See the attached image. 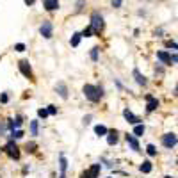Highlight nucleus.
I'll list each match as a JSON object with an SVG mask.
<instances>
[{
  "label": "nucleus",
  "mask_w": 178,
  "mask_h": 178,
  "mask_svg": "<svg viewBox=\"0 0 178 178\" xmlns=\"http://www.w3.org/2000/svg\"><path fill=\"white\" fill-rule=\"evenodd\" d=\"M166 46H168V48H173V50H178V43H175V41H168Z\"/></svg>",
  "instance_id": "27"
},
{
  "label": "nucleus",
  "mask_w": 178,
  "mask_h": 178,
  "mask_svg": "<svg viewBox=\"0 0 178 178\" xmlns=\"http://www.w3.org/2000/svg\"><path fill=\"white\" fill-rule=\"evenodd\" d=\"M94 132H96L98 136H107V132H109V130H107L104 125H96V126H94Z\"/></svg>",
  "instance_id": "21"
},
{
  "label": "nucleus",
  "mask_w": 178,
  "mask_h": 178,
  "mask_svg": "<svg viewBox=\"0 0 178 178\" xmlns=\"http://www.w3.org/2000/svg\"><path fill=\"white\" fill-rule=\"evenodd\" d=\"M171 63H178V53H173L171 55Z\"/></svg>",
  "instance_id": "33"
},
{
  "label": "nucleus",
  "mask_w": 178,
  "mask_h": 178,
  "mask_svg": "<svg viewBox=\"0 0 178 178\" xmlns=\"http://www.w3.org/2000/svg\"><path fill=\"white\" fill-rule=\"evenodd\" d=\"M146 151H148V155H150V157H155V155H157V148L153 146V144H148Z\"/></svg>",
  "instance_id": "23"
},
{
  "label": "nucleus",
  "mask_w": 178,
  "mask_h": 178,
  "mask_svg": "<svg viewBox=\"0 0 178 178\" xmlns=\"http://www.w3.org/2000/svg\"><path fill=\"white\" fill-rule=\"evenodd\" d=\"M55 91L59 93V96H61L63 100H68V87H66V84H64V82H57V85H55Z\"/></svg>",
  "instance_id": "9"
},
{
  "label": "nucleus",
  "mask_w": 178,
  "mask_h": 178,
  "mask_svg": "<svg viewBox=\"0 0 178 178\" xmlns=\"http://www.w3.org/2000/svg\"><path fill=\"white\" fill-rule=\"evenodd\" d=\"M5 151H7V155L11 158H20V151H18V146L14 144V139L5 144Z\"/></svg>",
  "instance_id": "6"
},
{
  "label": "nucleus",
  "mask_w": 178,
  "mask_h": 178,
  "mask_svg": "<svg viewBox=\"0 0 178 178\" xmlns=\"http://www.w3.org/2000/svg\"><path fill=\"white\" fill-rule=\"evenodd\" d=\"M164 178H173V176H164Z\"/></svg>",
  "instance_id": "39"
},
{
  "label": "nucleus",
  "mask_w": 178,
  "mask_h": 178,
  "mask_svg": "<svg viewBox=\"0 0 178 178\" xmlns=\"http://www.w3.org/2000/svg\"><path fill=\"white\" fill-rule=\"evenodd\" d=\"M80 178H91V176H89V173L85 171V173H82V176H80Z\"/></svg>",
  "instance_id": "37"
},
{
  "label": "nucleus",
  "mask_w": 178,
  "mask_h": 178,
  "mask_svg": "<svg viewBox=\"0 0 178 178\" xmlns=\"http://www.w3.org/2000/svg\"><path fill=\"white\" fill-rule=\"evenodd\" d=\"M112 5H114L116 9H118V7H121V0H112Z\"/></svg>",
  "instance_id": "32"
},
{
  "label": "nucleus",
  "mask_w": 178,
  "mask_h": 178,
  "mask_svg": "<svg viewBox=\"0 0 178 178\" xmlns=\"http://www.w3.org/2000/svg\"><path fill=\"white\" fill-rule=\"evenodd\" d=\"M39 32H41V36L45 39H50L53 34V25L52 21H43V25L39 27Z\"/></svg>",
  "instance_id": "3"
},
{
  "label": "nucleus",
  "mask_w": 178,
  "mask_h": 178,
  "mask_svg": "<svg viewBox=\"0 0 178 178\" xmlns=\"http://www.w3.org/2000/svg\"><path fill=\"white\" fill-rule=\"evenodd\" d=\"M139 169H141L143 173H150V171H151V162H150V160H144V162L139 166Z\"/></svg>",
  "instance_id": "19"
},
{
  "label": "nucleus",
  "mask_w": 178,
  "mask_h": 178,
  "mask_svg": "<svg viewBox=\"0 0 178 178\" xmlns=\"http://www.w3.org/2000/svg\"><path fill=\"white\" fill-rule=\"evenodd\" d=\"M134 77H136V82L139 85H146L148 84L146 77H144V75H141V71H139V70H134Z\"/></svg>",
  "instance_id": "13"
},
{
  "label": "nucleus",
  "mask_w": 178,
  "mask_h": 178,
  "mask_svg": "<svg viewBox=\"0 0 178 178\" xmlns=\"http://www.w3.org/2000/svg\"><path fill=\"white\" fill-rule=\"evenodd\" d=\"M80 39H82V34H80V32H75L73 36H71V39H70V43H71V46H78V43H80Z\"/></svg>",
  "instance_id": "17"
},
{
  "label": "nucleus",
  "mask_w": 178,
  "mask_h": 178,
  "mask_svg": "<svg viewBox=\"0 0 178 178\" xmlns=\"http://www.w3.org/2000/svg\"><path fill=\"white\" fill-rule=\"evenodd\" d=\"M59 160H61V178H66V169H68V160H66V157H64V155H61V157H59Z\"/></svg>",
  "instance_id": "16"
},
{
  "label": "nucleus",
  "mask_w": 178,
  "mask_h": 178,
  "mask_svg": "<svg viewBox=\"0 0 178 178\" xmlns=\"http://www.w3.org/2000/svg\"><path fill=\"white\" fill-rule=\"evenodd\" d=\"M23 137V132L21 130H13L11 132V139H21Z\"/></svg>",
  "instance_id": "25"
},
{
  "label": "nucleus",
  "mask_w": 178,
  "mask_h": 178,
  "mask_svg": "<svg viewBox=\"0 0 178 178\" xmlns=\"http://www.w3.org/2000/svg\"><path fill=\"white\" fill-rule=\"evenodd\" d=\"M34 148H36V144H34V143H31V144H27V150H29V151H34Z\"/></svg>",
  "instance_id": "34"
},
{
  "label": "nucleus",
  "mask_w": 178,
  "mask_h": 178,
  "mask_svg": "<svg viewBox=\"0 0 178 178\" xmlns=\"http://www.w3.org/2000/svg\"><path fill=\"white\" fill-rule=\"evenodd\" d=\"M178 143V136L176 134H166V136H162V144L166 148H175Z\"/></svg>",
  "instance_id": "5"
},
{
  "label": "nucleus",
  "mask_w": 178,
  "mask_h": 178,
  "mask_svg": "<svg viewBox=\"0 0 178 178\" xmlns=\"http://www.w3.org/2000/svg\"><path fill=\"white\" fill-rule=\"evenodd\" d=\"M48 114H57V109H55V105H48Z\"/></svg>",
  "instance_id": "29"
},
{
  "label": "nucleus",
  "mask_w": 178,
  "mask_h": 178,
  "mask_svg": "<svg viewBox=\"0 0 178 178\" xmlns=\"http://www.w3.org/2000/svg\"><path fill=\"white\" fill-rule=\"evenodd\" d=\"M38 116H39V118H43V119H45V118L48 116V109H39V111H38Z\"/></svg>",
  "instance_id": "26"
},
{
  "label": "nucleus",
  "mask_w": 178,
  "mask_h": 178,
  "mask_svg": "<svg viewBox=\"0 0 178 178\" xmlns=\"http://www.w3.org/2000/svg\"><path fill=\"white\" fill-rule=\"evenodd\" d=\"M125 139H126V143H128V146L132 148L134 151H141V150H139V143H137V139H136L134 134H126Z\"/></svg>",
  "instance_id": "8"
},
{
  "label": "nucleus",
  "mask_w": 178,
  "mask_h": 178,
  "mask_svg": "<svg viewBox=\"0 0 178 178\" xmlns=\"http://www.w3.org/2000/svg\"><path fill=\"white\" fill-rule=\"evenodd\" d=\"M100 169H102V166H100V164H94V166H91V168L87 169V173H89V176H91V178H98V175H100Z\"/></svg>",
  "instance_id": "14"
},
{
  "label": "nucleus",
  "mask_w": 178,
  "mask_h": 178,
  "mask_svg": "<svg viewBox=\"0 0 178 178\" xmlns=\"http://www.w3.org/2000/svg\"><path fill=\"white\" fill-rule=\"evenodd\" d=\"M14 50H16V52H25V45H23V43H18V45L14 46Z\"/></svg>",
  "instance_id": "28"
},
{
  "label": "nucleus",
  "mask_w": 178,
  "mask_h": 178,
  "mask_svg": "<svg viewBox=\"0 0 178 178\" xmlns=\"http://www.w3.org/2000/svg\"><path fill=\"white\" fill-rule=\"evenodd\" d=\"M107 143H109L111 146L118 143V132H116V130H111V132H107Z\"/></svg>",
  "instance_id": "15"
},
{
  "label": "nucleus",
  "mask_w": 178,
  "mask_h": 178,
  "mask_svg": "<svg viewBox=\"0 0 178 178\" xmlns=\"http://www.w3.org/2000/svg\"><path fill=\"white\" fill-rule=\"evenodd\" d=\"M84 94L89 102H100V98L104 96V87L102 85H91V84H85L84 85Z\"/></svg>",
  "instance_id": "1"
},
{
  "label": "nucleus",
  "mask_w": 178,
  "mask_h": 178,
  "mask_svg": "<svg viewBox=\"0 0 178 178\" xmlns=\"http://www.w3.org/2000/svg\"><path fill=\"white\" fill-rule=\"evenodd\" d=\"M146 102H148V105H146L148 112H153V111L158 107V100H157V98H153L151 94H146Z\"/></svg>",
  "instance_id": "7"
},
{
  "label": "nucleus",
  "mask_w": 178,
  "mask_h": 178,
  "mask_svg": "<svg viewBox=\"0 0 178 178\" xmlns=\"http://www.w3.org/2000/svg\"><path fill=\"white\" fill-rule=\"evenodd\" d=\"M123 116H125L126 121H128V123H132V125H137V123L141 121V119H139L137 116L132 114V111H128V109H125V111H123Z\"/></svg>",
  "instance_id": "10"
},
{
  "label": "nucleus",
  "mask_w": 178,
  "mask_h": 178,
  "mask_svg": "<svg viewBox=\"0 0 178 178\" xmlns=\"http://www.w3.org/2000/svg\"><path fill=\"white\" fill-rule=\"evenodd\" d=\"M98 52H100V48H98V46L91 48V61H93V63H96V61H98Z\"/></svg>",
  "instance_id": "22"
},
{
  "label": "nucleus",
  "mask_w": 178,
  "mask_h": 178,
  "mask_svg": "<svg viewBox=\"0 0 178 178\" xmlns=\"http://www.w3.org/2000/svg\"><path fill=\"white\" fill-rule=\"evenodd\" d=\"M45 9L46 11H55L59 9V0H45Z\"/></svg>",
  "instance_id": "12"
},
{
  "label": "nucleus",
  "mask_w": 178,
  "mask_h": 178,
  "mask_svg": "<svg viewBox=\"0 0 178 178\" xmlns=\"http://www.w3.org/2000/svg\"><path fill=\"white\" fill-rule=\"evenodd\" d=\"M84 2H85V0H78V2H77V11H80V9H82Z\"/></svg>",
  "instance_id": "31"
},
{
  "label": "nucleus",
  "mask_w": 178,
  "mask_h": 178,
  "mask_svg": "<svg viewBox=\"0 0 178 178\" xmlns=\"http://www.w3.org/2000/svg\"><path fill=\"white\" fill-rule=\"evenodd\" d=\"M7 100H9V96H7L5 93L0 94V102H2V104H7Z\"/></svg>",
  "instance_id": "30"
},
{
  "label": "nucleus",
  "mask_w": 178,
  "mask_h": 178,
  "mask_svg": "<svg viewBox=\"0 0 178 178\" xmlns=\"http://www.w3.org/2000/svg\"><path fill=\"white\" fill-rule=\"evenodd\" d=\"M143 134H144V125H139V123H137L136 128H134V136H136V137H141Z\"/></svg>",
  "instance_id": "20"
},
{
  "label": "nucleus",
  "mask_w": 178,
  "mask_h": 178,
  "mask_svg": "<svg viewBox=\"0 0 178 178\" xmlns=\"http://www.w3.org/2000/svg\"><path fill=\"white\" fill-rule=\"evenodd\" d=\"M20 71L23 77H27V78H31V80H34V73H32V68L31 64H29V61H20Z\"/></svg>",
  "instance_id": "4"
},
{
  "label": "nucleus",
  "mask_w": 178,
  "mask_h": 178,
  "mask_svg": "<svg viewBox=\"0 0 178 178\" xmlns=\"http://www.w3.org/2000/svg\"><path fill=\"white\" fill-rule=\"evenodd\" d=\"M38 132H39V121L34 119V121H31V134L32 136H38Z\"/></svg>",
  "instance_id": "18"
},
{
  "label": "nucleus",
  "mask_w": 178,
  "mask_h": 178,
  "mask_svg": "<svg viewBox=\"0 0 178 178\" xmlns=\"http://www.w3.org/2000/svg\"><path fill=\"white\" fill-rule=\"evenodd\" d=\"M91 29H93L94 34H100L104 31V16L100 13H96V11L91 14Z\"/></svg>",
  "instance_id": "2"
},
{
  "label": "nucleus",
  "mask_w": 178,
  "mask_h": 178,
  "mask_svg": "<svg viewBox=\"0 0 178 178\" xmlns=\"http://www.w3.org/2000/svg\"><path fill=\"white\" fill-rule=\"evenodd\" d=\"M175 93H176V94H178V85H176V89H175Z\"/></svg>",
  "instance_id": "38"
},
{
  "label": "nucleus",
  "mask_w": 178,
  "mask_h": 178,
  "mask_svg": "<svg viewBox=\"0 0 178 178\" xmlns=\"http://www.w3.org/2000/svg\"><path fill=\"white\" fill-rule=\"evenodd\" d=\"M80 34H82V38H91L94 32H93V29H91V25H89V27H87V29H84Z\"/></svg>",
  "instance_id": "24"
},
{
  "label": "nucleus",
  "mask_w": 178,
  "mask_h": 178,
  "mask_svg": "<svg viewBox=\"0 0 178 178\" xmlns=\"http://www.w3.org/2000/svg\"><path fill=\"white\" fill-rule=\"evenodd\" d=\"M25 4H27V5H34V4H36V0H25Z\"/></svg>",
  "instance_id": "35"
},
{
  "label": "nucleus",
  "mask_w": 178,
  "mask_h": 178,
  "mask_svg": "<svg viewBox=\"0 0 178 178\" xmlns=\"http://www.w3.org/2000/svg\"><path fill=\"white\" fill-rule=\"evenodd\" d=\"M157 59L158 61H162L164 64H168V66L171 64V55H169L168 52H164V50H158L157 52Z\"/></svg>",
  "instance_id": "11"
},
{
  "label": "nucleus",
  "mask_w": 178,
  "mask_h": 178,
  "mask_svg": "<svg viewBox=\"0 0 178 178\" xmlns=\"http://www.w3.org/2000/svg\"><path fill=\"white\" fill-rule=\"evenodd\" d=\"M89 121H91V116H85V118H84V123H85V125H87Z\"/></svg>",
  "instance_id": "36"
}]
</instances>
